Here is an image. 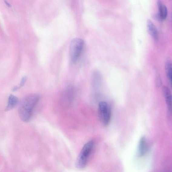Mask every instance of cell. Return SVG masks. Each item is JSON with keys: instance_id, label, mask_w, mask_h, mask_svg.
<instances>
[{"instance_id": "cell-1", "label": "cell", "mask_w": 172, "mask_h": 172, "mask_svg": "<svg viewBox=\"0 0 172 172\" xmlns=\"http://www.w3.org/2000/svg\"><path fill=\"white\" fill-rule=\"evenodd\" d=\"M39 99L38 94H31L27 95L22 100L18 109L19 117L22 121L24 122L29 121L32 111Z\"/></svg>"}, {"instance_id": "cell-2", "label": "cell", "mask_w": 172, "mask_h": 172, "mask_svg": "<svg viewBox=\"0 0 172 172\" xmlns=\"http://www.w3.org/2000/svg\"><path fill=\"white\" fill-rule=\"evenodd\" d=\"M94 144V141L91 140L86 143L83 147L75 162V165L77 168L82 169L85 167L88 156L93 149Z\"/></svg>"}, {"instance_id": "cell-3", "label": "cell", "mask_w": 172, "mask_h": 172, "mask_svg": "<svg viewBox=\"0 0 172 172\" xmlns=\"http://www.w3.org/2000/svg\"><path fill=\"white\" fill-rule=\"evenodd\" d=\"M84 45L83 40L79 38H76L72 40L70 45V56L71 61L75 63L78 60Z\"/></svg>"}, {"instance_id": "cell-4", "label": "cell", "mask_w": 172, "mask_h": 172, "mask_svg": "<svg viewBox=\"0 0 172 172\" xmlns=\"http://www.w3.org/2000/svg\"><path fill=\"white\" fill-rule=\"evenodd\" d=\"M99 110L101 121L104 126L109 123L111 117V110L108 104L105 102H101L99 104Z\"/></svg>"}, {"instance_id": "cell-5", "label": "cell", "mask_w": 172, "mask_h": 172, "mask_svg": "<svg viewBox=\"0 0 172 172\" xmlns=\"http://www.w3.org/2000/svg\"><path fill=\"white\" fill-rule=\"evenodd\" d=\"M148 150V145L145 137H141L138 145L137 155L139 157H141L146 154Z\"/></svg>"}, {"instance_id": "cell-6", "label": "cell", "mask_w": 172, "mask_h": 172, "mask_svg": "<svg viewBox=\"0 0 172 172\" xmlns=\"http://www.w3.org/2000/svg\"><path fill=\"white\" fill-rule=\"evenodd\" d=\"M163 91L167 108L169 111L171 113L172 112V97L170 91L166 86H164L163 88Z\"/></svg>"}, {"instance_id": "cell-7", "label": "cell", "mask_w": 172, "mask_h": 172, "mask_svg": "<svg viewBox=\"0 0 172 172\" xmlns=\"http://www.w3.org/2000/svg\"><path fill=\"white\" fill-rule=\"evenodd\" d=\"M147 28L149 34L154 40L155 41H157L158 38V30L154 24L150 20H147Z\"/></svg>"}, {"instance_id": "cell-8", "label": "cell", "mask_w": 172, "mask_h": 172, "mask_svg": "<svg viewBox=\"0 0 172 172\" xmlns=\"http://www.w3.org/2000/svg\"><path fill=\"white\" fill-rule=\"evenodd\" d=\"M157 5L159 10V14L163 21L166 19L168 15L167 8L161 0H158Z\"/></svg>"}, {"instance_id": "cell-9", "label": "cell", "mask_w": 172, "mask_h": 172, "mask_svg": "<svg viewBox=\"0 0 172 172\" xmlns=\"http://www.w3.org/2000/svg\"><path fill=\"white\" fill-rule=\"evenodd\" d=\"M19 102L18 98L13 95L11 94L9 96L8 99V105L5 108V111H9L17 105Z\"/></svg>"}, {"instance_id": "cell-10", "label": "cell", "mask_w": 172, "mask_h": 172, "mask_svg": "<svg viewBox=\"0 0 172 172\" xmlns=\"http://www.w3.org/2000/svg\"><path fill=\"white\" fill-rule=\"evenodd\" d=\"M27 81V78L26 76H24L21 79V80L20 82V84L19 86H16V87H14L12 91H16L18 90H19L25 84L26 82Z\"/></svg>"}, {"instance_id": "cell-11", "label": "cell", "mask_w": 172, "mask_h": 172, "mask_svg": "<svg viewBox=\"0 0 172 172\" xmlns=\"http://www.w3.org/2000/svg\"><path fill=\"white\" fill-rule=\"evenodd\" d=\"M153 19L156 21L160 22L163 21L160 15L158 13L157 14L154 15L153 16Z\"/></svg>"}, {"instance_id": "cell-12", "label": "cell", "mask_w": 172, "mask_h": 172, "mask_svg": "<svg viewBox=\"0 0 172 172\" xmlns=\"http://www.w3.org/2000/svg\"><path fill=\"white\" fill-rule=\"evenodd\" d=\"M167 74L168 79H170L172 86V70Z\"/></svg>"}, {"instance_id": "cell-13", "label": "cell", "mask_w": 172, "mask_h": 172, "mask_svg": "<svg viewBox=\"0 0 172 172\" xmlns=\"http://www.w3.org/2000/svg\"><path fill=\"white\" fill-rule=\"evenodd\" d=\"M5 4L9 7H11V5L6 0H4Z\"/></svg>"}, {"instance_id": "cell-14", "label": "cell", "mask_w": 172, "mask_h": 172, "mask_svg": "<svg viewBox=\"0 0 172 172\" xmlns=\"http://www.w3.org/2000/svg\"><path fill=\"white\" fill-rule=\"evenodd\" d=\"M171 17H172V16H171Z\"/></svg>"}]
</instances>
